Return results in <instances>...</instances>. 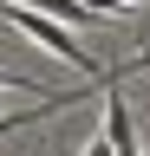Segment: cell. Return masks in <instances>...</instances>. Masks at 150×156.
Here are the masks:
<instances>
[{
  "instance_id": "obj_1",
  "label": "cell",
  "mask_w": 150,
  "mask_h": 156,
  "mask_svg": "<svg viewBox=\"0 0 150 156\" xmlns=\"http://www.w3.org/2000/svg\"><path fill=\"white\" fill-rule=\"evenodd\" d=\"M0 26H20V33L33 39V46H46V52H59L65 65H79L85 78H111V72H104L98 58H91V52L79 46V39H72V33L59 26V20H52V13H33V7H20V0H0Z\"/></svg>"
},
{
  "instance_id": "obj_2",
  "label": "cell",
  "mask_w": 150,
  "mask_h": 156,
  "mask_svg": "<svg viewBox=\"0 0 150 156\" xmlns=\"http://www.w3.org/2000/svg\"><path fill=\"white\" fill-rule=\"evenodd\" d=\"M79 156H111V136H104V124H98V136H85V150Z\"/></svg>"
},
{
  "instance_id": "obj_3",
  "label": "cell",
  "mask_w": 150,
  "mask_h": 156,
  "mask_svg": "<svg viewBox=\"0 0 150 156\" xmlns=\"http://www.w3.org/2000/svg\"><path fill=\"white\" fill-rule=\"evenodd\" d=\"M124 72H150V46H144L137 58H130V65H118V78H124Z\"/></svg>"
},
{
  "instance_id": "obj_4",
  "label": "cell",
  "mask_w": 150,
  "mask_h": 156,
  "mask_svg": "<svg viewBox=\"0 0 150 156\" xmlns=\"http://www.w3.org/2000/svg\"><path fill=\"white\" fill-rule=\"evenodd\" d=\"M144 156H150V150H144Z\"/></svg>"
}]
</instances>
